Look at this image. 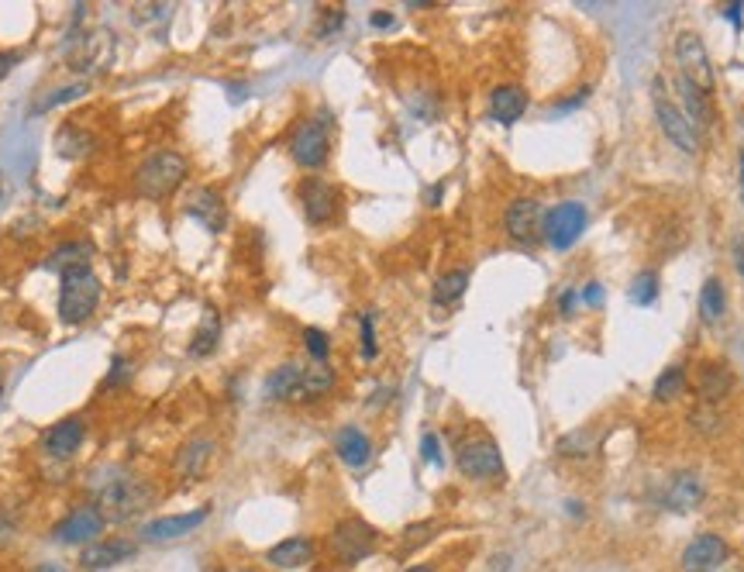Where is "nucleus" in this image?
<instances>
[{"label":"nucleus","mask_w":744,"mask_h":572,"mask_svg":"<svg viewBox=\"0 0 744 572\" xmlns=\"http://www.w3.org/2000/svg\"><path fill=\"white\" fill-rule=\"evenodd\" d=\"M93 135L87 128H80V125H62L59 131H56V149H59V156H66V159H87L90 152H93Z\"/></svg>","instance_id":"obj_27"},{"label":"nucleus","mask_w":744,"mask_h":572,"mask_svg":"<svg viewBox=\"0 0 744 572\" xmlns=\"http://www.w3.org/2000/svg\"><path fill=\"white\" fill-rule=\"evenodd\" d=\"M331 552H335L341 562L355 566V562L369 559V555L376 552V531H372L362 517H345V521H338L335 531H331Z\"/></svg>","instance_id":"obj_10"},{"label":"nucleus","mask_w":744,"mask_h":572,"mask_svg":"<svg viewBox=\"0 0 744 572\" xmlns=\"http://www.w3.org/2000/svg\"><path fill=\"white\" fill-rule=\"evenodd\" d=\"M727 311V293H724V283L720 280H707L700 290V318L707 324H717L724 318Z\"/></svg>","instance_id":"obj_32"},{"label":"nucleus","mask_w":744,"mask_h":572,"mask_svg":"<svg viewBox=\"0 0 744 572\" xmlns=\"http://www.w3.org/2000/svg\"><path fill=\"white\" fill-rule=\"evenodd\" d=\"M186 214L204 224L211 235H221V231L228 228V207H224V197L214 187L193 190L190 200H186Z\"/></svg>","instance_id":"obj_15"},{"label":"nucleus","mask_w":744,"mask_h":572,"mask_svg":"<svg viewBox=\"0 0 744 572\" xmlns=\"http://www.w3.org/2000/svg\"><path fill=\"white\" fill-rule=\"evenodd\" d=\"M90 245L87 242H62L56 252L45 259V266L56 269V273L62 276L66 269H76V266H90Z\"/></svg>","instance_id":"obj_30"},{"label":"nucleus","mask_w":744,"mask_h":572,"mask_svg":"<svg viewBox=\"0 0 744 572\" xmlns=\"http://www.w3.org/2000/svg\"><path fill=\"white\" fill-rule=\"evenodd\" d=\"M100 304V280L90 266H76L62 273L59 283V318L62 324H83L93 318Z\"/></svg>","instance_id":"obj_3"},{"label":"nucleus","mask_w":744,"mask_h":572,"mask_svg":"<svg viewBox=\"0 0 744 572\" xmlns=\"http://www.w3.org/2000/svg\"><path fill=\"white\" fill-rule=\"evenodd\" d=\"M655 297H658V273H655V269H645V273L634 276L631 300L638 307H651V304H655Z\"/></svg>","instance_id":"obj_35"},{"label":"nucleus","mask_w":744,"mask_h":572,"mask_svg":"<svg viewBox=\"0 0 744 572\" xmlns=\"http://www.w3.org/2000/svg\"><path fill=\"white\" fill-rule=\"evenodd\" d=\"M204 521H207V507L190 510V514L155 517V521H149L142 528V538L145 541H173V538H183V535H190V531H197Z\"/></svg>","instance_id":"obj_19"},{"label":"nucleus","mask_w":744,"mask_h":572,"mask_svg":"<svg viewBox=\"0 0 744 572\" xmlns=\"http://www.w3.org/2000/svg\"><path fill=\"white\" fill-rule=\"evenodd\" d=\"M369 25L372 28H393V14H386V11H376L369 18Z\"/></svg>","instance_id":"obj_47"},{"label":"nucleus","mask_w":744,"mask_h":572,"mask_svg":"<svg viewBox=\"0 0 744 572\" xmlns=\"http://www.w3.org/2000/svg\"><path fill=\"white\" fill-rule=\"evenodd\" d=\"M335 452H338V459L345 462V466L362 469L372 459V442H369V435L362 428L345 424V428H338V435H335Z\"/></svg>","instance_id":"obj_21"},{"label":"nucleus","mask_w":744,"mask_h":572,"mask_svg":"<svg viewBox=\"0 0 744 572\" xmlns=\"http://www.w3.org/2000/svg\"><path fill=\"white\" fill-rule=\"evenodd\" d=\"M731 559V545L720 535H696L682 548V572H717Z\"/></svg>","instance_id":"obj_13"},{"label":"nucleus","mask_w":744,"mask_h":572,"mask_svg":"<svg viewBox=\"0 0 744 572\" xmlns=\"http://www.w3.org/2000/svg\"><path fill=\"white\" fill-rule=\"evenodd\" d=\"M741 125H744V114H741Z\"/></svg>","instance_id":"obj_54"},{"label":"nucleus","mask_w":744,"mask_h":572,"mask_svg":"<svg viewBox=\"0 0 744 572\" xmlns=\"http://www.w3.org/2000/svg\"><path fill=\"white\" fill-rule=\"evenodd\" d=\"M724 18L741 32L744 28V0H731V4H724Z\"/></svg>","instance_id":"obj_42"},{"label":"nucleus","mask_w":744,"mask_h":572,"mask_svg":"<svg viewBox=\"0 0 744 572\" xmlns=\"http://www.w3.org/2000/svg\"><path fill=\"white\" fill-rule=\"evenodd\" d=\"M421 455L428 462H434V466H441V442H438V435H434V431H428V435L421 438Z\"/></svg>","instance_id":"obj_40"},{"label":"nucleus","mask_w":744,"mask_h":572,"mask_svg":"<svg viewBox=\"0 0 744 572\" xmlns=\"http://www.w3.org/2000/svg\"><path fill=\"white\" fill-rule=\"evenodd\" d=\"M527 111V90L517 83H500L490 94V118L500 125H517Z\"/></svg>","instance_id":"obj_20"},{"label":"nucleus","mask_w":744,"mask_h":572,"mask_svg":"<svg viewBox=\"0 0 744 572\" xmlns=\"http://www.w3.org/2000/svg\"><path fill=\"white\" fill-rule=\"evenodd\" d=\"M465 286H469V269H448V273H441L438 280H434V290H431V300L434 307H452L462 300Z\"/></svg>","instance_id":"obj_28"},{"label":"nucleus","mask_w":744,"mask_h":572,"mask_svg":"<svg viewBox=\"0 0 744 572\" xmlns=\"http://www.w3.org/2000/svg\"><path fill=\"white\" fill-rule=\"evenodd\" d=\"M686 383H689L686 369H682V366H669L655 380V390H651V397H655L658 404H672V400H679L682 393H686Z\"/></svg>","instance_id":"obj_31"},{"label":"nucleus","mask_w":744,"mask_h":572,"mask_svg":"<svg viewBox=\"0 0 744 572\" xmlns=\"http://www.w3.org/2000/svg\"><path fill=\"white\" fill-rule=\"evenodd\" d=\"M676 63L689 83H693L696 90H703V94H710L713 83H717V76H713V66H710V56H707V45H703V38L696 32H679L676 35Z\"/></svg>","instance_id":"obj_9"},{"label":"nucleus","mask_w":744,"mask_h":572,"mask_svg":"<svg viewBox=\"0 0 744 572\" xmlns=\"http://www.w3.org/2000/svg\"><path fill=\"white\" fill-rule=\"evenodd\" d=\"M407 572H434V569L431 566H410Z\"/></svg>","instance_id":"obj_52"},{"label":"nucleus","mask_w":744,"mask_h":572,"mask_svg":"<svg viewBox=\"0 0 744 572\" xmlns=\"http://www.w3.org/2000/svg\"><path fill=\"white\" fill-rule=\"evenodd\" d=\"M128 376H131V362L124 359V355H114L111 373H107L104 386H124V383H128Z\"/></svg>","instance_id":"obj_38"},{"label":"nucleus","mask_w":744,"mask_h":572,"mask_svg":"<svg viewBox=\"0 0 744 572\" xmlns=\"http://www.w3.org/2000/svg\"><path fill=\"white\" fill-rule=\"evenodd\" d=\"M586 224H589L586 207L579 204V200H562V204H555L552 211L545 214V231H541V235L548 238V245H552L555 252H565L583 238Z\"/></svg>","instance_id":"obj_5"},{"label":"nucleus","mask_w":744,"mask_h":572,"mask_svg":"<svg viewBox=\"0 0 744 572\" xmlns=\"http://www.w3.org/2000/svg\"><path fill=\"white\" fill-rule=\"evenodd\" d=\"M734 266H738V273L744 276V238L741 235L734 238Z\"/></svg>","instance_id":"obj_48"},{"label":"nucleus","mask_w":744,"mask_h":572,"mask_svg":"<svg viewBox=\"0 0 744 572\" xmlns=\"http://www.w3.org/2000/svg\"><path fill=\"white\" fill-rule=\"evenodd\" d=\"M731 390H734V373H731V366H727V362L710 359V362H703V366L696 369V393H700L703 404L717 407Z\"/></svg>","instance_id":"obj_18"},{"label":"nucleus","mask_w":744,"mask_h":572,"mask_svg":"<svg viewBox=\"0 0 744 572\" xmlns=\"http://www.w3.org/2000/svg\"><path fill=\"white\" fill-rule=\"evenodd\" d=\"M217 335H221V318H217V311H207L204 321H200V328H197V335H193V342H190L193 359L211 355L217 349Z\"/></svg>","instance_id":"obj_33"},{"label":"nucleus","mask_w":744,"mask_h":572,"mask_svg":"<svg viewBox=\"0 0 744 572\" xmlns=\"http://www.w3.org/2000/svg\"><path fill=\"white\" fill-rule=\"evenodd\" d=\"M14 63H18V56H14V52H0V80H4V76L11 73Z\"/></svg>","instance_id":"obj_46"},{"label":"nucleus","mask_w":744,"mask_h":572,"mask_svg":"<svg viewBox=\"0 0 744 572\" xmlns=\"http://www.w3.org/2000/svg\"><path fill=\"white\" fill-rule=\"evenodd\" d=\"M455 462H459V473L476 479V483L503 476V455H500V448H496L493 438H486V435L462 442L459 452H455Z\"/></svg>","instance_id":"obj_7"},{"label":"nucleus","mask_w":744,"mask_h":572,"mask_svg":"<svg viewBox=\"0 0 744 572\" xmlns=\"http://www.w3.org/2000/svg\"><path fill=\"white\" fill-rule=\"evenodd\" d=\"M676 87H679V100H682L679 111L689 118V125H693V128H710L713 125V111H710L707 94H703V90H696L686 76H679Z\"/></svg>","instance_id":"obj_24"},{"label":"nucleus","mask_w":744,"mask_h":572,"mask_svg":"<svg viewBox=\"0 0 744 572\" xmlns=\"http://www.w3.org/2000/svg\"><path fill=\"white\" fill-rule=\"evenodd\" d=\"M565 510H569L572 517H586V507L579 504V500H565Z\"/></svg>","instance_id":"obj_49"},{"label":"nucleus","mask_w":744,"mask_h":572,"mask_svg":"<svg viewBox=\"0 0 744 572\" xmlns=\"http://www.w3.org/2000/svg\"><path fill=\"white\" fill-rule=\"evenodd\" d=\"M186 173H190V162L180 152H155L138 166L135 173V190L142 193L145 200H166L173 197L176 190L183 187Z\"/></svg>","instance_id":"obj_2"},{"label":"nucleus","mask_w":744,"mask_h":572,"mask_svg":"<svg viewBox=\"0 0 744 572\" xmlns=\"http://www.w3.org/2000/svg\"><path fill=\"white\" fill-rule=\"evenodd\" d=\"M362 355L366 359H376V331H372V314H362Z\"/></svg>","instance_id":"obj_39"},{"label":"nucleus","mask_w":744,"mask_h":572,"mask_svg":"<svg viewBox=\"0 0 744 572\" xmlns=\"http://www.w3.org/2000/svg\"><path fill=\"white\" fill-rule=\"evenodd\" d=\"M35 572H66V569H62V566H52V562H45V566H38Z\"/></svg>","instance_id":"obj_51"},{"label":"nucleus","mask_w":744,"mask_h":572,"mask_svg":"<svg viewBox=\"0 0 744 572\" xmlns=\"http://www.w3.org/2000/svg\"><path fill=\"white\" fill-rule=\"evenodd\" d=\"M231 572H252V569H231Z\"/></svg>","instance_id":"obj_53"},{"label":"nucleus","mask_w":744,"mask_h":572,"mask_svg":"<svg viewBox=\"0 0 744 572\" xmlns=\"http://www.w3.org/2000/svg\"><path fill=\"white\" fill-rule=\"evenodd\" d=\"M689 424H693L696 431H703V435H717L724 424H720V414H717V407H710V404H700L696 407L693 414H689Z\"/></svg>","instance_id":"obj_36"},{"label":"nucleus","mask_w":744,"mask_h":572,"mask_svg":"<svg viewBox=\"0 0 744 572\" xmlns=\"http://www.w3.org/2000/svg\"><path fill=\"white\" fill-rule=\"evenodd\" d=\"M335 369L328 362H314L310 359L307 366H300V400L310 397H324L328 390H335Z\"/></svg>","instance_id":"obj_26"},{"label":"nucleus","mask_w":744,"mask_h":572,"mask_svg":"<svg viewBox=\"0 0 744 572\" xmlns=\"http://www.w3.org/2000/svg\"><path fill=\"white\" fill-rule=\"evenodd\" d=\"M579 300H583V304H589V307H596L603 300V286L600 283H586L583 293H579Z\"/></svg>","instance_id":"obj_43"},{"label":"nucleus","mask_w":744,"mask_h":572,"mask_svg":"<svg viewBox=\"0 0 744 572\" xmlns=\"http://www.w3.org/2000/svg\"><path fill=\"white\" fill-rule=\"evenodd\" d=\"M341 21H345V11H328V14H324V21H321V28H317V35H321V38L335 35L341 28Z\"/></svg>","instance_id":"obj_41"},{"label":"nucleus","mask_w":744,"mask_h":572,"mask_svg":"<svg viewBox=\"0 0 744 572\" xmlns=\"http://www.w3.org/2000/svg\"><path fill=\"white\" fill-rule=\"evenodd\" d=\"M738 169H741L738 180H741V204H744V149H741V156H738Z\"/></svg>","instance_id":"obj_50"},{"label":"nucleus","mask_w":744,"mask_h":572,"mask_svg":"<svg viewBox=\"0 0 744 572\" xmlns=\"http://www.w3.org/2000/svg\"><path fill=\"white\" fill-rule=\"evenodd\" d=\"M586 97H589V87H583V90H579V94L572 97V100H565V104L552 107V114H562V111H576L579 104H586Z\"/></svg>","instance_id":"obj_44"},{"label":"nucleus","mask_w":744,"mask_h":572,"mask_svg":"<svg viewBox=\"0 0 744 572\" xmlns=\"http://www.w3.org/2000/svg\"><path fill=\"white\" fill-rule=\"evenodd\" d=\"M576 300H579V293H576V290H565L562 297H558V311H562L565 318H569L572 307H576Z\"/></svg>","instance_id":"obj_45"},{"label":"nucleus","mask_w":744,"mask_h":572,"mask_svg":"<svg viewBox=\"0 0 744 572\" xmlns=\"http://www.w3.org/2000/svg\"><path fill=\"white\" fill-rule=\"evenodd\" d=\"M83 438H87L83 417H62V421H56L42 435V448L49 459H73L76 448L83 445Z\"/></svg>","instance_id":"obj_14"},{"label":"nucleus","mask_w":744,"mask_h":572,"mask_svg":"<svg viewBox=\"0 0 744 572\" xmlns=\"http://www.w3.org/2000/svg\"><path fill=\"white\" fill-rule=\"evenodd\" d=\"M662 87H665V80L658 76V80H655V94H651V97H655L658 128L665 131V138H669V142L676 145L679 152H686V156H696V152H700V135H696V128L689 125L686 114H682L679 107L662 94Z\"/></svg>","instance_id":"obj_6"},{"label":"nucleus","mask_w":744,"mask_h":572,"mask_svg":"<svg viewBox=\"0 0 744 572\" xmlns=\"http://www.w3.org/2000/svg\"><path fill=\"white\" fill-rule=\"evenodd\" d=\"M290 156L300 169H321L331 156V118L328 114H314L304 125L293 131Z\"/></svg>","instance_id":"obj_4"},{"label":"nucleus","mask_w":744,"mask_h":572,"mask_svg":"<svg viewBox=\"0 0 744 572\" xmlns=\"http://www.w3.org/2000/svg\"><path fill=\"white\" fill-rule=\"evenodd\" d=\"M304 345H307V352H310V359H314V362H328L331 338L324 335L321 328H307L304 331Z\"/></svg>","instance_id":"obj_37"},{"label":"nucleus","mask_w":744,"mask_h":572,"mask_svg":"<svg viewBox=\"0 0 744 572\" xmlns=\"http://www.w3.org/2000/svg\"><path fill=\"white\" fill-rule=\"evenodd\" d=\"M503 231H507V238L514 245H524V249L538 245L541 231H545V211H541L538 200L534 197L510 200L507 211H503Z\"/></svg>","instance_id":"obj_8"},{"label":"nucleus","mask_w":744,"mask_h":572,"mask_svg":"<svg viewBox=\"0 0 744 572\" xmlns=\"http://www.w3.org/2000/svg\"><path fill=\"white\" fill-rule=\"evenodd\" d=\"M596 442H600V431L596 428H576V431H569V435L558 438L555 452L562 455V459H589Z\"/></svg>","instance_id":"obj_29"},{"label":"nucleus","mask_w":744,"mask_h":572,"mask_svg":"<svg viewBox=\"0 0 744 572\" xmlns=\"http://www.w3.org/2000/svg\"><path fill=\"white\" fill-rule=\"evenodd\" d=\"M83 94H87V83H69V87H59L56 94H45L42 100H35V104H31V114H45V111H52V107L69 104V100H76Z\"/></svg>","instance_id":"obj_34"},{"label":"nucleus","mask_w":744,"mask_h":572,"mask_svg":"<svg viewBox=\"0 0 744 572\" xmlns=\"http://www.w3.org/2000/svg\"><path fill=\"white\" fill-rule=\"evenodd\" d=\"M100 531H104L100 510L93 504H83L62 517L56 528H52V538H56L59 545H87V541L100 538Z\"/></svg>","instance_id":"obj_12"},{"label":"nucleus","mask_w":744,"mask_h":572,"mask_svg":"<svg viewBox=\"0 0 744 572\" xmlns=\"http://www.w3.org/2000/svg\"><path fill=\"white\" fill-rule=\"evenodd\" d=\"M297 197L300 207H304V218L310 224H317V228L338 218V190L328 180H321V176H307L297 187Z\"/></svg>","instance_id":"obj_11"},{"label":"nucleus","mask_w":744,"mask_h":572,"mask_svg":"<svg viewBox=\"0 0 744 572\" xmlns=\"http://www.w3.org/2000/svg\"><path fill=\"white\" fill-rule=\"evenodd\" d=\"M703 479L700 473H693V469H682L669 479V486H665L662 493V504L669 510H676V514H686V510H696L703 500Z\"/></svg>","instance_id":"obj_16"},{"label":"nucleus","mask_w":744,"mask_h":572,"mask_svg":"<svg viewBox=\"0 0 744 572\" xmlns=\"http://www.w3.org/2000/svg\"><path fill=\"white\" fill-rule=\"evenodd\" d=\"M138 552V545L131 538H104V541H93V545L83 548L80 555V566L83 569H111L118 562H128L131 555Z\"/></svg>","instance_id":"obj_17"},{"label":"nucleus","mask_w":744,"mask_h":572,"mask_svg":"<svg viewBox=\"0 0 744 572\" xmlns=\"http://www.w3.org/2000/svg\"><path fill=\"white\" fill-rule=\"evenodd\" d=\"M211 455H214V442H211V438H190V442H186L180 452H176L173 473L180 476V479H197L207 469Z\"/></svg>","instance_id":"obj_22"},{"label":"nucleus","mask_w":744,"mask_h":572,"mask_svg":"<svg viewBox=\"0 0 744 572\" xmlns=\"http://www.w3.org/2000/svg\"><path fill=\"white\" fill-rule=\"evenodd\" d=\"M266 400H300V362H283L262 383Z\"/></svg>","instance_id":"obj_25"},{"label":"nucleus","mask_w":744,"mask_h":572,"mask_svg":"<svg viewBox=\"0 0 744 572\" xmlns=\"http://www.w3.org/2000/svg\"><path fill=\"white\" fill-rule=\"evenodd\" d=\"M310 559H314V541L304 535L279 541V545H273L266 552V562L276 569H304Z\"/></svg>","instance_id":"obj_23"},{"label":"nucleus","mask_w":744,"mask_h":572,"mask_svg":"<svg viewBox=\"0 0 744 572\" xmlns=\"http://www.w3.org/2000/svg\"><path fill=\"white\" fill-rule=\"evenodd\" d=\"M93 507L100 510L104 521H131V517L145 514L155 500V486L149 479L111 469L100 483H93Z\"/></svg>","instance_id":"obj_1"}]
</instances>
